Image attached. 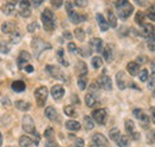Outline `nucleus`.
<instances>
[{
	"label": "nucleus",
	"instance_id": "obj_1",
	"mask_svg": "<svg viewBox=\"0 0 155 147\" xmlns=\"http://www.w3.org/2000/svg\"><path fill=\"white\" fill-rule=\"evenodd\" d=\"M115 6H116L117 13L122 19H127L133 12H134V6L127 1V0H122V1H115Z\"/></svg>",
	"mask_w": 155,
	"mask_h": 147
},
{
	"label": "nucleus",
	"instance_id": "obj_2",
	"mask_svg": "<svg viewBox=\"0 0 155 147\" xmlns=\"http://www.w3.org/2000/svg\"><path fill=\"white\" fill-rule=\"evenodd\" d=\"M42 22H43V26L47 31H54L55 28H56V23H55V17L53 15V12L47 9L43 11L42 13Z\"/></svg>",
	"mask_w": 155,
	"mask_h": 147
},
{
	"label": "nucleus",
	"instance_id": "obj_3",
	"mask_svg": "<svg viewBox=\"0 0 155 147\" xmlns=\"http://www.w3.org/2000/svg\"><path fill=\"white\" fill-rule=\"evenodd\" d=\"M31 47H32V49H34V55L36 56L37 59H38L39 55H41L44 50H49V49H51V44H50V43H48V42L41 39V38H38V37L32 39V42H31Z\"/></svg>",
	"mask_w": 155,
	"mask_h": 147
},
{
	"label": "nucleus",
	"instance_id": "obj_4",
	"mask_svg": "<svg viewBox=\"0 0 155 147\" xmlns=\"http://www.w3.org/2000/svg\"><path fill=\"white\" fill-rule=\"evenodd\" d=\"M66 6H67L66 9H67V13H68V16H69V19H71L74 24H79V23L86 20V17H85V16L78 13V12H75V11L73 10V7H72V2L67 1V2H66Z\"/></svg>",
	"mask_w": 155,
	"mask_h": 147
},
{
	"label": "nucleus",
	"instance_id": "obj_5",
	"mask_svg": "<svg viewBox=\"0 0 155 147\" xmlns=\"http://www.w3.org/2000/svg\"><path fill=\"white\" fill-rule=\"evenodd\" d=\"M34 94H35V98H36L38 107H43L44 103L47 102V98H48V89L45 86H41L35 91Z\"/></svg>",
	"mask_w": 155,
	"mask_h": 147
},
{
	"label": "nucleus",
	"instance_id": "obj_6",
	"mask_svg": "<svg viewBox=\"0 0 155 147\" xmlns=\"http://www.w3.org/2000/svg\"><path fill=\"white\" fill-rule=\"evenodd\" d=\"M98 125H105L107 120V110L106 109H97L92 112V117Z\"/></svg>",
	"mask_w": 155,
	"mask_h": 147
},
{
	"label": "nucleus",
	"instance_id": "obj_7",
	"mask_svg": "<svg viewBox=\"0 0 155 147\" xmlns=\"http://www.w3.org/2000/svg\"><path fill=\"white\" fill-rule=\"evenodd\" d=\"M23 129L26 133L36 134L35 123H34V120H32V117L30 115H24V117H23Z\"/></svg>",
	"mask_w": 155,
	"mask_h": 147
},
{
	"label": "nucleus",
	"instance_id": "obj_8",
	"mask_svg": "<svg viewBox=\"0 0 155 147\" xmlns=\"http://www.w3.org/2000/svg\"><path fill=\"white\" fill-rule=\"evenodd\" d=\"M133 114H134V116H135L137 120H140L141 126H142L143 128H147V127L149 126V123H150L149 116H148L146 112H143V110H142V109H135Z\"/></svg>",
	"mask_w": 155,
	"mask_h": 147
},
{
	"label": "nucleus",
	"instance_id": "obj_9",
	"mask_svg": "<svg viewBox=\"0 0 155 147\" xmlns=\"http://www.w3.org/2000/svg\"><path fill=\"white\" fill-rule=\"evenodd\" d=\"M45 70H47V72L50 74L53 78L58 79V80H62V81H67L66 75L62 73V72H61V70H58L56 66H54V65H48Z\"/></svg>",
	"mask_w": 155,
	"mask_h": 147
},
{
	"label": "nucleus",
	"instance_id": "obj_10",
	"mask_svg": "<svg viewBox=\"0 0 155 147\" xmlns=\"http://www.w3.org/2000/svg\"><path fill=\"white\" fill-rule=\"evenodd\" d=\"M96 84H98V87H101L103 90H106V91H109V90L112 89L111 78L107 77V75H105V74H103V75H100V77L98 78V81Z\"/></svg>",
	"mask_w": 155,
	"mask_h": 147
},
{
	"label": "nucleus",
	"instance_id": "obj_11",
	"mask_svg": "<svg viewBox=\"0 0 155 147\" xmlns=\"http://www.w3.org/2000/svg\"><path fill=\"white\" fill-rule=\"evenodd\" d=\"M92 141H93V145L96 147H109V142H107L106 138L100 133H97L93 135Z\"/></svg>",
	"mask_w": 155,
	"mask_h": 147
},
{
	"label": "nucleus",
	"instance_id": "obj_12",
	"mask_svg": "<svg viewBox=\"0 0 155 147\" xmlns=\"http://www.w3.org/2000/svg\"><path fill=\"white\" fill-rule=\"evenodd\" d=\"M31 60V55L28 53V52H20V54L18 55L17 59V65H18V68L21 70L26 66V63Z\"/></svg>",
	"mask_w": 155,
	"mask_h": 147
},
{
	"label": "nucleus",
	"instance_id": "obj_13",
	"mask_svg": "<svg viewBox=\"0 0 155 147\" xmlns=\"http://www.w3.org/2000/svg\"><path fill=\"white\" fill-rule=\"evenodd\" d=\"M19 15L23 18H28L31 15L30 11V1H19Z\"/></svg>",
	"mask_w": 155,
	"mask_h": 147
},
{
	"label": "nucleus",
	"instance_id": "obj_14",
	"mask_svg": "<svg viewBox=\"0 0 155 147\" xmlns=\"http://www.w3.org/2000/svg\"><path fill=\"white\" fill-rule=\"evenodd\" d=\"M140 34H141V36L146 37V38H149V37L154 36V26L152 24H143L141 26Z\"/></svg>",
	"mask_w": 155,
	"mask_h": 147
},
{
	"label": "nucleus",
	"instance_id": "obj_15",
	"mask_svg": "<svg viewBox=\"0 0 155 147\" xmlns=\"http://www.w3.org/2000/svg\"><path fill=\"white\" fill-rule=\"evenodd\" d=\"M125 130H127L128 134H130V135L133 136V139H135V140L140 139V134L136 133L135 123H134L131 120H127V121H125Z\"/></svg>",
	"mask_w": 155,
	"mask_h": 147
},
{
	"label": "nucleus",
	"instance_id": "obj_16",
	"mask_svg": "<svg viewBox=\"0 0 155 147\" xmlns=\"http://www.w3.org/2000/svg\"><path fill=\"white\" fill-rule=\"evenodd\" d=\"M116 80H117V85H118V87H119L120 90H124V89L128 86V84L130 85V83L127 81L125 74L123 73V72H118V73H117Z\"/></svg>",
	"mask_w": 155,
	"mask_h": 147
},
{
	"label": "nucleus",
	"instance_id": "obj_17",
	"mask_svg": "<svg viewBox=\"0 0 155 147\" xmlns=\"http://www.w3.org/2000/svg\"><path fill=\"white\" fill-rule=\"evenodd\" d=\"M85 103H86V105L88 108H94L96 105L99 104V101L94 96V93H87L86 97H85Z\"/></svg>",
	"mask_w": 155,
	"mask_h": 147
},
{
	"label": "nucleus",
	"instance_id": "obj_18",
	"mask_svg": "<svg viewBox=\"0 0 155 147\" xmlns=\"http://www.w3.org/2000/svg\"><path fill=\"white\" fill-rule=\"evenodd\" d=\"M90 46H91V48L96 52V53H101L103 52V41L100 39V38H92L91 41H90Z\"/></svg>",
	"mask_w": 155,
	"mask_h": 147
},
{
	"label": "nucleus",
	"instance_id": "obj_19",
	"mask_svg": "<svg viewBox=\"0 0 155 147\" xmlns=\"http://www.w3.org/2000/svg\"><path fill=\"white\" fill-rule=\"evenodd\" d=\"M51 96L54 99H61L64 96V89L61 85H55L51 87Z\"/></svg>",
	"mask_w": 155,
	"mask_h": 147
},
{
	"label": "nucleus",
	"instance_id": "obj_20",
	"mask_svg": "<svg viewBox=\"0 0 155 147\" xmlns=\"http://www.w3.org/2000/svg\"><path fill=\"white\" fill-rule=\"evenodd\" d=\"M1 31L4 34H12L13 31H16V24L13 22H5L1 25Z\"/></svg>",
	"mask_w": 155,
	"mask_h": 147
},
{
	"label": "nucleus",
	"instance_id": "obj_21",
	"mask_svg": "<svg viewBox=\"0 0 155 147\" xmlns=\"http://www.w3.org/2000/svg\"><path fill=\"white\" fill-rule=\"evenodd\" d=\"M45 116L50 120V121H58V111L54 107H48L45 111H44Z\"/></svg>",
	"mask_w": 155,
	"mask_h": 147
},
{
	"label": "nucleus",
	"instance_id": "obj_22",
	"mask_svg": "<svg viewBox=\"0 0 155 147\" xmlns=\"http://www.w3.org/2000/svg\"><path fill=\"white\" fill-rule=\"evenodd\" d=\"M1 11H2L5 15L11 16V15H13V13H15V11H16V5H15L13 2H6V4H4V5H2Z\"/></svg>",
	"mask_w": 155,
	"mask_h": 147
},
{
	"label": "nucleus",
	"instance_id": "obj_23",
	"mask_svg": "<svg viewBox=\"0 0 155 147\" xmlns=\"http://www.w3.org/2000/svg\"><path fill=\"white\" fill-rule=\"evenodd\" d=\"M11 89L15 92H23V91H25L26 85H25V83L21 81V80H16V81H13V83L11 84Z\"/></svg>",
	"mask_w": 155,
	"mask_h": 147
},
{
	"label": "nucleus",
	"instance_id": "obj_24",
	"mask_svg": "<svg viewBox=\"0 0 155 147\" xmlns=\"http://www.w3.org/2000/svg\"><path fill=\"white\" fill-rule=\"evenodd\" d=\"M103 55L104 59L106 60V62H111L114 60V52H112V48L110 46H106L105 48H103Z\"/></svg>",
	"mask_w": 155,
	"mask_h": 147
},
{
	"label": "nucleus",
	"instance_id": "obj_25",
	"mask_svg": "<svg viewBox=\"0 0 155 147\" xmlns=\"http://www.w3.org/2000/svg\"><path fill=\"white\" fill-rule=\"evenodd\" d=\"M127 70H128V72L131 77H135L140 71V65L137 62H129L128 66H127Z\"/></svg>",
	"mask_w": 155,
	"mask_h": 147
},
{
	"label": "nucleus",
	"instance_id": "obj_26",
	"mask_svg": "<svg viewBox=\"0 0 155 147\" xmlns=\"http://www.w3.org/2000/svg\"><path fill=\"white\" fill-rule=\"evenodd\" d=\"M106 15H107V20H109V28L111 26V28H116L117 26V18L116 16H115V13L110 10V9H107L106 10Z\"/></svg>",
	"mask_w": 155,
	"mask_h": 147
},
{
	"label": "nucleus",
	"instance_id": "obj_27",
	"mask_svg": "<svg viewBox=\"0 0 155 147\" xmlns=\"http://www.w3.org/2000/svg\"><path fill=\"white\" fill-rule=\"evenodd\" d=\"M96 18H97V22H98V24H99L100 30H101V31H106V30L109 29V24H107L106 19L104 18L100 13H98L97 16H96Z\"/></svg>",
	"mask_w": 155,
	"mask_h": 147
},
{
	"label": "nucleus",
	"instance_id": "obj_28",
	"mask_svg": "<svg viewBox=\"0 0 155 147\" xmlns=\"http://www.w3.org/2000/svg\"><path fill=\"white\" fill-rule=\"evenodd\" d=\"M56 54H58V62H60L62 66L68 67V66H69V63H68V61H67V59H66V56H64V52H63V49H61V48H60V49H58Z\"/></svg>",
	"mask_w": 155,
	"mask_h": 147
},
{
	"label": "nucleus",
	"instance_id": "obj_29",
	"mask_svg": "<svg viewBox=\"0 0 155 147\" xmlns=\"http://www.w3.org/2000/svg\"><path fill=\"white\" fill-rule=\"evenodd\" d=\"M32 144H34L32 139L29 138V136H26V135H23V136L19 139V146L20 147H30V146H32Z\"/></svg>",
	"mask_w": 155,
	"mask_h": 147
},
{
	"label": "nucleus",
	"instance_id": "obj_30",
	"mask_svg": "<svg viewBox=\"0 0 155 147\" xmlns=\"http://www.w3.org/2000/svg\"><path fill=\"white\" fill-rule=\"evenodd\" d=\"M66 128L68 129V130H73V132H75V130H79V129L81 128V126H80V123H79L78 121L69 120V121L66 122Z\"/></svg>",
	"mask_w": 155,
	"mask_h": 147
},
{
	"label": "nucleus",
	"instance_id": "obj_31",
	"mask_svg": "<svg viewBox=\"0 0 155 147\" xmlns=\"http://www.w3.org/2000/svg\"><path fill=\"white\" fill-rule=\"evenodd\" d=\"M77 73L80 77H86L87 74V66L85 62H78L77 65Z\"/></svg>",
	"mask_w": 155,
	"mask_h": 147
},
{
	"label": "nucleus",
	"instance_id": "obj_32",
	"mask_svg": "<svg viewBox=\"0 0 155 147\" xmlns=\"http://www.w3.org/2000/svg\"><path fill=\"white\" fill-rule=\"evenodd\" d=\"M15 105H16V108L17 109H19L21 111H26L30 109V103H28V102H24V101H17V102H15Z\"/></svg>",
	"mask_w": 155,
	"mask_h": 147
},
{
	"label": "nucleus",
	"instance_id": "obj_33",
	"mask_svg": "<svg viewBox=\"0 0 155 147\" xmlns=\"http://www.w3.org/2000/svg\"><path fill=\"white\" fill-rule=\"evenodd\" d=\"M117 145L119 147H129V145H130V139H129V136H127V135L120 136V138L118 139V141H117Z\"/></svg>",
	"mask_w": 155,
	"mask_h": 147
},
{
	"label": "nucleus",
	"instance_id": "obj_34",
	"mask_svg": "<svg viewBox=\"0 0 155 147\" xmlns=\"http://www.w3.org/2000/svg\"><path fill=\"white\" fill-rule=\"evenodd\" d=\"M20 39H21V35H20L19 31H13L12 34H11V36H10V41H11V43H13V44H17V43H19Z\"/></svg>",
	"mask_w": 155,
	"mask_h": 147
},
{
	"label": "nucleus",
	"instance_id": "obj_35",
	"mask_svg": "<svg viewBox=\"0 0 155 147\" xmlns=\"http://www.w3.org/2000/svg\"><path fill=\"white\" fill-rule=\"evenodd\" d=\"M84 126L87 130H92L94 128V123H93V121H92V118L90 116H85L84 117Z\"/></svg>",
	"mask_w": 155,
	"mask_h": 147
},
{
	"label": "nucleus",
	"instance_id": "obj_36",
	"mask_svg": "<svg viewBox=\"0 0 155 147\" xmlns=\"http://www.w3.org/2000/svg\"><path fill=\"white\" fill-rule=\"evenodd\" d=\"M109 134H110V138H111V140H114V141H116V142L118 141V139L120 138V132H119V129H118V128L110 129Z\"/></svg>",
	"mask_w": 155,
	"mask_h": 147
},
{
	"label": "nucleus",
	"instance_id": "obj_37",
	"mask_svg": "<svg viewBox=\"0 0 155 147\" xmlns=\"http://www.w3.org/2000/svg\"><path fill=\"white\" fill-rule=\"evenodd\" d=\"M10 50H11V47L7 42H5V41L0 42V53L1 54H7V53H10Z\"/></svg>",
	"mask_w": 155,
	"mask_h": 147
},
{
	"label": "nucleus",
	"instance_id": "obj_38",
	"mask_svg": "<svg viewBox=\"0 0 155 147\" xmlns=\"http://www.w3.org/2000/svg\"><path fill=\"white\" fill-rule=\"evenodd\" d=\"M144 18H146V17H144V13H143V12H141V11H138L135 16L136 24H138L140 26H142V25L144 24Z\"/></svg>",
	"mask_w": 155,
	"mask_h": 147
},
{
	"label": "nucleus",
	"instance_id": "obj_39",
	"mask_svg": "<svg viewBox=\"0 0 155 147\" xmlns=\"http://www.w3.org/2000/svg\"><path fill=\"white\" fill-rule=\"evenodd\" d=\"M78 86L80 90H85L87 86V79L86 77H79L78 78Z\"/></svg>",
	"mask_w": 155,
	"mask_h": 147
},
{
	"label": "nucleus",
	"instance_id": "obj_40",
	"mask_svg": "<svg viewBox=\"0 0 155 147\" xmlns=\"http://www.w3.org/2000/svg\"><path fill=\"white\" fill-rule=\"evenodd\" d=\"M64 114L67 115V116H69V117H75L78 114L75 109L72 107V105H68V107H64Z\"/></svg>",
	"mask_w": 155,
	"mask_h": 147
},
{
	"label": "nucleus",
	"instance_id": "obj_41",
	"mask_svg": "<svg viewBox=\"0 0 155 147\" xmlns=\"http://www.w3.org/2000/svg\"><path fill=\"white\" fill-rule=\"evenodd\" d=\"M91 63H92V66H93V68H100L101 66H103V61H101V59L99 57V56H94L93 59H92V61H91Z\"/></svg>",
	"mask_w": 155,
	"mask_h": 147
},
{
	"label": "nucleus",
	"instance_id": "obj_42",
	"mask_svg": "<svg viewBox=\"0 0 155 147\" xmlns=\"http://www.w3.org/2000/svg\"><path fill=\"white\" fill-rule=\"evenodd\" d=\"M74 35H75V37H77L79 41H81V42L85 39V36H86V35H85V31H84L81 28H77V29H75Z\"/></svg>",
	"mask_w": 155,
	"mask_h": 147
},
{
	"label": "nucleus",
	"instance_id": "obj_43",
	"mask_svg": "<svg viewBox=\"0 0 155 147\" xmlns=\"http://www.w3.org/2000/svg\"><path fill=\"white\" fill-rule=\"evenodd\" d=\"M44 136H45L48 140H53V138H54V129L51 128V127L47 128V130L44 132Z\"/></svg>",
	"mask_w": 155,
	"mask_h": 147
},
{
	"label": "nucleus",
	"instance_id": "obj_44",
	"mask_svg": "<svg viewBox=\"0 0 155 147\" xmlns=\"http://www.w3.org/2000/svg\"><path fill=\"white\" fill-rule=\"evenodd\" d=\"M148 77H149V74H148V71L147 70H142L141 71V73H140V80L141 81H147V79H148Z\"/></svg>",
	"mask_w": 155,
	"mask_h": 147
},
{
	"label": "nucleus",
	"instance_id": "obj_45",
	"mask_svg": "<svg viewBox=\"0 0 155 147\" xmlns=\"http://www.w3.org/2000/svg\"><path fill=\"white\" fill-rule=\"evenodd\" d=\"M84 145H85L84 139H77V140L73 142V145H71L69 147H84Z\"/></svg>",
	"mask_w": 155,
	"mask_h": 147
},
{
	"label": "nucleus",
	"instance_id": "obj_46",
	"mask_svg": "<svg viewBox=\"0 0 155 147\" xmlns=\"http://www.w3.org/2000/svg\"><path fill=\"white\" fill-rule=\"evenodd\" d=\"M154 86H155V77H154V73H152L149 84H148V89H150L152 91H154Z\"/></svg>",
	"mask_w": 155,
	"mask_h": 147
},
{
	"label": "nucleus",
	"instance_id": "obj_47",
	"mask_svg": "<svg viewBox=\"0 0 155 147\" xmlns=\"http://www.w3.org/2000/svg\"><path fill=\"white\" fill-rule=\"evenodd\" d=\"M68 50H69V53L71 54H74V53H77L78 52V48H77V44H74V43H69L68 44Z\"/></svg>",
	"mask_w": 155,
	"mask_h": 147
},
{
	"label": "nucleus",
	"instance_id": "obj_48",
	"mask_svg": "<svg viewBox=\"0 0 155 147\" xmlns=\"http://www.w3.org/2000/svg\"><path fill=\"white\" fill-rule=\"evenodd\" d=\"M154 36L149 37V39H148V48L150 49V52H154Z\"/></svg>",
	"mask_w": 155,
	"mask_h": 147
},
{
	"label": "nucleus",
	"instance_id": "obj_49",
	"mask_svg": "<svg viewBox=\"0 0 155 147\" xmlns=\"http://www.w3.org/2000/svg\"><path fill=\"white\" fill-rule=\"evenodd\" d=\"M36 29H37V23H36V22L29 24V26H28V31H29V32H34Z\"/></svg>",
	"mask_w": 155,
	"mask_h": 147
},
{
	"label": "nucleus",
	"instance_id": "obj_50",
	"mask_svg": "<svg viewBox=\"0 0 155 147\" xmlns=\"http://www.w3.org/2000/svg\"><path fill=\"white\" fill-rule=\"evenodd\" d=\"M1 103H2L4 107H10V105H11V103H10V98H8V97H4L2 101H1Z\"/></svg>",
	"mask_w": 155,
	"mask_h": 147
},
{
	"label": "nucleus",
	"instance_id": "obj_51",
	"mask_svg": "<svg viewBox=\"0 0 155 147\" xmlns=\"http://www.w3.org/2000/svg\"><path fill=\"white\" fill-rule=\"evenodd\" d=\"M148 17L152 19V20H154V19H155V16H154V6H150V11H148Z\"/></svg>",
	"mask_w": 155,
	"mask_h": 147
},
{
	"label": "nucleus",
	"instance_id": "obj_52",
	"mask_svg": "<svg viewBox=\"0 0 155 147\" xmlns=\"http://www.w3.org/2000/svg\"><path fill=\"white\" fill-rule=\"evenodd\" d=\"M45 147H58V146L55 141H53V140H48L47 144H45Z\"/></svg>",
	"mask_w": 155,
	"mask_h": 147
},
{
	"label": "nucleus",
	"instance_id": "obj_53",
	"mask_svg": "<svg viewBox=\"0 0 155 147\" xmlns=\"http://www.w3.org/2000/svg\"><path fill=\"white\" fill-rule=\"evenodd\" d=\"M74 4H75L77 6L82 7V6H86V5H87V1H80V0H77V1H74Z\"/></svg>",
	"mask_w": 155,
	"mask_h": 147
},
{
	"label": "nucleus",
	"instance_id": "obj_54",
	"mask_svg": "<svg viewBox=\"0 0 155 147\" xmlns=\"http://www.w3.org/2000/svg\"><path fill=\"white\" fill-rule=\"evenodd\" d=\"M51 5L55 7V9H58L62 6V1H51Z\"/></svg>",
	"mask_w": 155,
	"mask_h": 147
},
{
	"label": "nucleus",
	"instance_id": "obj_55",
	"mask_svg": "<svg viewBox=\"0 0 155 147\" xmlns=\"http://www.w3.org/2000/svg\"><path fill=\"white\" fill-rule=\"evenodd\" d=\"M63 36H64V38H67V39H71V38L73 37L69 31H64V32H63Z\"/></svg>",
	"mask_w": 155,
	"mask_h": 147
},
{
	"label": "nucleus",
	"instance_id": "obj_56",
	"mask_svg": "<svg viewBox=\"0 0 155 147\" xmlns=\"http://www.w3.org/2000/svg\"><path fill=\"white\" fill-rule=\"evenodd\" d=\"M25 71H26V72H32V71H34V67L30 66V65H26V66H25Z\"/></svg>",
	"mask_w": 155,
	"mask_h": 147
},
{
	"label": "nucleus",
	"instance_id": "obj_57",
	"mask_svg": "<svg viewBox=\"0 0 155 147\" xmlns=\"http://www.w3.org/2000/svg\"><path fill=\"white\" fill-rule=\"evenodd\" d=\"M42 2H43V1H31L30 4H32L35 7H37V6H39V5H42Z\"/></svg>",
	"mask_w": 155,
	"mask_h": 147
},
{
	"label": "nucleus",
	"instance_id": "obj_58",
	"mask_svg": "<svg viewBox=\"0 0 155 147\" xmlns=\"http://www.w3.org/2000/svg\"><path fill=\"white\" fill-rule=\"evenodd\" d=\"M137 60H138V62H140V63H142V62H146V61H147V59H146V57H138Z\"/></svg>",
	"mask_w": 155,
	"mask_h": 147
},
{
	"label": "nucleus",
	"instance_id": "obj_59",
	"mask_svg": "<svg viewBox=\"0 0 155 147\" xmlns=\"http://www.w3.org/2000/svg\"><path fill=\"white\" fill-rule=\"evenodd\" d=\"M136 4H138V5H147L148 2L147 1H136Z\"/></svg>",
	"mask_w": 155,
	"mask_h": 147
},
{
	"label": "nucleus",
	"instance_id": "obj_60",
	"mask_svg": "<svg viewBox=\"0 0 155 147\" xmlns=\"http://www.w3.org/2000/svg\"><path fill=\"white\" fill-rule=\"evenodd\" d=\"M2 145V135H1V133H0V147Z\"/></svg>",
	"mask_w": 155,
	"mask_h": 147
},
{
	"label": "nucleus",
	"instance_id": "obj_61",
	"mask_svg": "<svg viewBox=\"0 0 155 147\" xmlns=\"http://www.w3.org/2000/svg\"><path fill=\"white\" fill-rule=\"evenodd\" d=\"M90 147H96V146H94L93 144H91V145H90Z\"/></svg>",
	"mask_w": 155,
	"mask_h": 147
},
{
	"label": "nucleus",
	"instance_id": "obj_62",
	"mask_svg": "<svg viewBox=\"0 0 155 147\" xmlns=\"http://www.w3.org/2000/svg\"><path fill=\"white\" fill-rule=\"evenodd\" d=\"M0 83H1V81H0Z\"/></svg>",
	"mask_w": 155,
	"mask_h": 147
}]
</instances>
